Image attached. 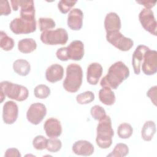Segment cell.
Masks as SVG:
<instances>
[{
	"instance_id": "cell-1",
	"label": "cell",
	"mask_w": 157,
	"mask_h": 157,
	"mask_svg": "<svg viewBox=\"0 0 157 157\" xmlns=\"http://www.w3.org/2000/svg\"><path fill=\"white\" fill-rule=\"evenodd\" d=\"M129 76V68L124 63L119 61L110 66L107 75L101 79L100 84L102 87L116 90Z\"/></svg>"
},
{
	"instance_id": "cell-2",
	"label": "cell",
	"mask_w": 157,
	"mask_h": 157,
	"mask_svg": "<svg viewBox=\"0 0 157 157\" xmlns=\"http://www.w3.org/2000/svg\"><path fill=\"white\" fill-rule=\"evenodd\" d=\"M96 142L101 148H108L112 144L114 131L112 127V120L109 115L99 120L97 126Z\"/></svg>"
},
{
	"instance_id": "cell-3",
	"label": "cell",
	"mask_w": 157,
	"mask_h": 157,
	"mask_svg": "<svg viewBox=\"0 0 157 157\" xmlns=\"http://www.w3.org/2000/svg\"><path fill=\"white\" fill-rule=\"evenodd\" d=\"M29 92L26 87L13 83L9 81H2L0 84L1 102L5 97L14 99L17 101H23L28 97Z\"/></svg>"
},
{
	"instance_id": "cell-4",
	"label": "cell",
	"mask_w": 157,
	"mask_h": 157,
	"mask_svg": "<svg viewBox=\"0 0 157 157\" xmlns=\"http://www.w3.org/2000/svg\"><path fill=\"white\" fill-rule=\"evenodd\" d=\"M82 78L83 71L81 66L76 63H71L67 66L66 77L63 86L67 91L75 93L82 83Z\"/></svg>"
},
{
	"instance_id": "cell-5",
	"label": "cell",
	"mask_w": 157,
	"mask_h": 157,
	"mask_svg": "<svg viewBox=\"0 0 157 157\" xmlns=\"http://www.w3.org/2000/svg\"><path fill=\"white\" fill-rule=\"evenodd\" d=\"M56 55L59 60L63 61L69 59L80 61L84 55V45L81 40H74L67 47L58 49Z\"/></svg>"
},
{
	"instance_id": "cell-6",
	"label": "cell",
	"mask_w": 157,
	"mask_h": 157,
	"mask_svg": "<svg viewBox=\"0 0 157 157\" xmlns=\"http://www.w3.org/2000/svg\"><path fill=\"white\" fill-rule=\"evenodd\" d=\"M40 39L46 45H64L67 41L68 34L65 29L59 28L42 32Z\"/></svg>"
},
{
	"instance_id": "cell-7",
	"label": "cell",
	"mask_w": 157,
	"mask_h": 157,
	"mask_svg": "<svg viewBox=\"0 0 157 157\" xmlns=\"http://www.w3.org/2000/svg\"><path fill=\"white\" fill-rule=\"evenodd\" d=\"M10 2L14 11L20 7V18L29 21L36 20L34 4L33 0H11Z\"/></svg>"
},
{
	"instance_id": "cell-8",
	"label": "cell",
	"mask_w": 157,
	"mask_h": 157,
	"mask_svg": "<svg viewBox=\"0 0 157 157\" xmlns=\"http://www.w3.org/2000/svg\"><path fill=\"white\" fill-rule=\"evenodd\" d=\"M107 40L121 51L129 50L134 45L133 40L124 36L119 31L107 33Z\"/></svg>"
},
{
	"instance_id": "cell-9",
	"label": "cell",
	"mask_w": 157,
	"mask_h": 157,
	"mask_svg": "<svg viewBox=\"0 0 157 157\" xmlns=\"http://www.w3.org/2000/svg\"><path fill=\"white\" fill-rule=\"evenodd\" d=\"M11 31L15 34H29L36 30V21H29L20 17L12 20L9 25Z\"/></svg>"
},
{
	"instance_id": "cell-10",
	"label": "cell",
	"mask_w": 157,
	"mask_h": 157,
	"mask_svg": "<svg viewBox=\"0 0 157 157\" xmlns=\"http://www.w3.org/2000/svg\"><path fill=\"white\" fill-rule=\"evenodd\" d=\"M47 114V108L40 102L32 104L26 112V118L31 124L37 125L44 118Z\"/></svg>"
},
{
	"instance_id": "cell-11",
	"label": "cell",
	"mask_w": 157,
	"mask_h": 157,
	"mask_svg": "<svg viewBox=\"0 0 157 157\" xmlns=\"http://www.w3.org/2000/svg\"><path fill=\"white\" fill-rule=\"evenodd\" d=\"M139 19L145 30L156 36V21L153 12L151 9H143L139 13Z\"/></svg>"
},
{
	"instance_id": "cell-12",
	"label": "cell",
	"mask_w": 157,
	"mask_h": 157,
	"mask_svg": "<svg viewBox=\"0 0 157 157\" xmlns=\"http://www.w3.org/2000/svg\"><path fill=\"white\" fill-rule=\"evenodd\" d=\"M143 72L147 75L155 74L157 72V52L148 50L144 55L141 64Z\"/></svg>"
},
{
	"instance_id": "cell-13",
	"label": "cell",
	"mask_w": 157,
	"mask_h": 157,
	"mask_svg": "<svg viewBox=\"0 0 157 157\" xmlns=\"http://www.w3.org/2000/svg\"><path fill=\"white\" fill-rule=\"evenodd\" d=\"M18 114V107L15 102L9 101L4 103L2 109V120L6 124H12L15 123Z\"/></svg>"
},
{
	"instance_id": "cell-14",
	"label": "cell",
	"mask_w": 157,
	"mask_h": 157,
	"mask_svg": "<svg viewBox=\"0 0 157 157\" xmlns=\"http://www.w3.org/2000/svg\"><path fill=\"white\" fill-rule=\"evenodd\" d=\"M83 13L81 9L74 8L69 13L67 16V26L74 31H77L82 28L83 25Z\"/></svg>"
},
{
	"instance_id": "cell-15",
	"label": "cell",
	"mask_w": 157,
	"mask_h": 157,
	"mask_svg": "<svg viewBox=\"0 0 157 157\" xmlns=\"http://www.w3.org/2000/svg\"><path fill=\"white\" fill-rule=\"evenodd\" d=\"M44 129L48 137H57L62 133L61 123L55 118L47 119L44 123Z\"/></svg>"
},
{
	"instance_id": "cell-16",
	"label": "cell",
	"mask_w": 157,
	"mask_h": 157,
	"mask_svg": "<svg viewBox=\"0 0 157 157\" xmlns=\"http://www.w3.org/2000/svg\"><path fill=\"white\" fill-rule=\"evenodd\" d=\"M149 49L150 48L147 46L144 45H139L136 48L132 58V65L136 74L139 75L140 74L141 64L144 59V55Z\"/></svg>"
},
{
	"instance_id": "cell-17",
	"label": "cell",
	"mask_w": 157,
	"mask_h": 157,
	"mask_svg": "<svg viewBox=\"0 0 157 157\" xmlns=\"http://www.w3.org/2000/svg\"><path fill=\"white\" fill-rule=\"evenodd\" d=\"M102 67L98 63H91L87 68L86 80L88 83L93 85H96L102 74Z\"/></svg>"
},
{
	"instance_id": "cell-18",
	"label": "cell",
	"mask_w": 157,
	"mask_h": 157,
	"mask_svg": "<svg viewBox=\"0 0 157 157\" xmlns=\"http://www.w3.org/2000/svg\"><path fill=\"white\" fill-rule=\"evenodd\" d=\"M73 152L81 156H90L94 152V146L87 140H80L76 141L72 147Z\"/></svg>"
},
{
	"instance_id": "cell-19",
	"label": "cell",
	"mask_w": 157,
	"mask_h": 157,
	"mask_svg": "<svg viewBox=\"0 0 157 157\" xmlns=\"http://www.w3.org/2000/svg\"><path fill=\"white\" fill-rule=\"evenodd\" d=\"M121 24L120 17L115 12H109L105 17L104 27L106 33L119 31Z\"/></svg>"
},
{
	"instance_id": "cell-20",
	"label": "cell",
	"mask_w": 157,
	"mask_h": 157,
	"mask_svg": "<svg viewBox=\"0 0 157 157\" xmlns=\"http://www.w3.org/2000/svg\"><path fill=\"white\" fill-rule=\"evenodd\" d=\"M64 75V69L58 64H54L47 69L45 77L47 81L54 83L62 80Z\"/></svg>"
},
{
	"instance_id": "cell-21",
	"label": "cell",
	"mask_w": 157,
	"mask_h": 157,
	"mask_svg": "<svg viewBox=\"0 0 157 157\" xmlns=\"http://www.w3.org/2000/svg\"><path fill=\"white\" fill-rule=\"evenodd\" d=\"M99 98L101 102L107 105H112L115 102L114 92L109 87H102L99 91Z\"/></svg>"
},
{
	"instance_id": "cell-22",
	"label": "cell",
	"mask_w": 157,
	"mask_h": 157,
	"mask_svg": "<svg viewBox=\"0 0 157 157\" xmlns=\"http://www.w3.org/2000/svg\"><path fill=\"white\" fill-rule=\"evenodd\" d=\"M13 69L17 74L21 76H26L30 72L31 66L27 60L19 59L13 62Z\"/></svg>"
},
{
	"instance_id": "cell-23",
	"label": "cell",
	"mask_w": 157,
	"mask_h": 157,
	"mask_svg": "<svg viewBox=\"0 0 157 157\" xmlns=\"http://www.w3.org/2000/svg\"><path fill=\"white\" fill-rule=\"evenodd\" d=\"M36 42L32 38H25L18 41V48L23 53H29L36 50Z\"/></svg>"
},
{
	"instance_id": "cell-24",
	"label": "cell",
	"mask_w": 157,
	"mask_h": 157,
	"mask_svg": "<svg viewBox=\"0 0 157 157\" xmlns=\"http://www.w3.org/2000/svg\"><path fill=\"white\" fill-rule=\"evenodd\" d=\"M156 132V124L153 121H147L144 123L142 131L141 136L145 141H150Z\"/></svg>"
},
{
	"instance_id": "cell-25",
	"label": "cell",
	"mask_w": 157,
	"mask_h": 157,
	"mask_svg": "<svg viewBox=\"0 0 157 157\" xmlns=\"http://www.w3.org/2000/svg\"><path fill=\"white\" fill-rule=\"evenodd\" d=\"M14 40L9 37L4 31H1L0 35V47L5 51L11 50L14 47Z\"/></svg>"
},
{
	"instance_id": "cell-26",
	"label": "cell",
	"mask_w": 157,
	"mask_h": 157,
	"mask_svg": "<svg viewBox=\"0 0 157 157\" xmlns=\"http://www.w3.org/2000/svg\"><path fill=\"white\" fill-rule=\"evenodd\" d=\"M133 132V128L131 124L123 123L119 125L117 129V134L121 139L129 138Z\"/></svg>"
},
{
	"instance_id": "cell-27",
	"label": "cell",
	"mask_w": 157,
	"mask_h": 157,
	"mask_svg": "<svg viewBox=\"0 0 157 157\" xmlns=\"http://www.w3.org/2000/svg\"><path fill=\"white\" fill-rule=\"evenodd\" d=\"M129 153V148L127 145L123 143L117 144L113 151L107 156H118V157H123L126 156Z\"/></svg>"
},
{
	"instance_id": "cell-28",
	"label": "cell",
	"mask_w": 157,
	"mask_h": 157,
	"mask_svg": "<svg viewBox=\"0 0 157 157\" xmlns=\"http://www.w3.org/2000/svg\"><path fill=\"white\" fill-rule=\"evenodd\" d=\"M34 96L39 99H45L50 94V89L44 84L37 85L34 90Z\"/></svg>"
},
{
	"instance_id": "cell-29",
	"label": "cell",
	"mask_w": 157,
	"mask_h": 157,
	"mask_svg": "<svg viewBox=\"0 0 157 157\" xmlns=\"http://www.w3.org/2000/svg\"><path fill=\"white\" fill-rule=\"evenodd\" d=\"M39 29L42 32L47 31L48 29H50L54 28L56 26V23L55 21L51 18L47 17H41L38 20Z\"/></svg>"
},
{
	"instance_id": "cell-30",
	"label": "cell",
	"mask_w": 157,
	"mask_h": 157,
	"mask_svg": "<svg viewBox=\"0 0 157 157\" xmlns=\"http://www.w3.org/2000/svg\"><path fill=\"white\" fill-rule=\"evenodd\" d=\"M94 99V94L92 91H86L78 94L76 97L77 102L80 104H87Z\"/></svg>"
},
{
	"instance_id": "cell-31",
	"label": "cell",
	"mask_w": 157,
	"mask_h": 157,
	"mask_svg": "<svg viewBox=\"0 0 157 157\" xmlns=\"http://www.w3.org/2000/svg\"><path fill=\"white\" fill-rule=\"evenodd\" d=\"M62 146L61 141L56 137H50L47 139V150L52 153H56L58 151Z\"/></svg>"
},
{
	"instance_id": "cell-32",
	"label": "cell",
	"mask_w": 157,
	"mask_h": 157,
	"mask_svg": "<svg viewBox=\"0 0 157 157\" xmlns=\"http://www.w3.org/2000/svg\"><path fill=\"white\" fill-rule=\"evenodd\" d=\"M90 113L94 120L99 121L106 116L104 109L99 105L93 106L90 110Z\"/></svg>"
},
{
	"instance_id": "cell-33",
	"label": "cell",
	"mask_w": 157,
	"mask_h": 157,
	"mask_svg": "<svg viewBox=\"0 0 157 157\" xmlns=\"http://www.w3.org/2000/svg\"><path fill=\"white\" fill-rule=\"evenodd\" d=\"M47 139L42 135L35 137L33 140V145L34 148L37 150H42L47 147Z\"/></svg>"
},
{
	"instance_id": "cell-34",
	"label": "cell",
	"mask_w": 157,
	"mask_h": 157,
	"mask_svg": "<svg viewBox=\"0 0 157 157\" xmlns=\"http://www.w3.org/2000/svg\"><path fill=\"white\" fill-rule=\"evenodd\" d=\"M76 2L77 1L61 0L59 1L58 4V8L62 13H66L71 9Z\"/></svg>"
},
{
	"instance_id": "cell-35",
	"label": "cell",
	"mask_w": 157,
	"mask_h": 157,
	"mask_svg": "<svg viewBox=\"0 0 157 157\" xmlns=\"http://www.w3.org/2000/svg\"><path fill=\"white\" fill-rule=\"evenodd\" d=\"M11 13V9L9 2L7 0L0 1V15H8Z\"/></svg>"
},
{
	"instance_id": "cell-36",
	"label": "cell",
	"mask_w": 157,
	"mask_h": 157,
	"mask_svg": "<svg viewBox=\"0 0 157 157\" xmlns=\"http://www.w3.org/2000/svg\"><path fill=\"white\" fill-rule=\"evenodd\" d=\"M156 92H157V86H154L151 87L147 92V96L150 98L152 102L155 105H156Z\"/></svg>"
},
{
	"instance_id": "cell-37",
	"label": "cell",
	"mask_w": 157,
	"mask_h": 157,
	"mask_svg": "<svg viewBox=\"0 0 157 157\" xmlns=\"http://www.w3.org/2000/svg\"><path fill=\"white\" fill-rule=\"evenodd\" d=\"M4 156L6 157H20L21 155L18 149L15 148H10L7 149Z\"/></svg>"
},
{
	"instance_id": "cell-38",
	"label": "cell",
	"mask_w": 157,
	"mask_h": 157,
	"mask_svg": "<svg viewBox=\"0 0 157 157\" xmlns=\"http://www.w3.org/2000/svg\"><path fill=\"white\" fill-rule=\"evenodd\" d=\"M136 2L140 4L143 5L146 7V9H150L151 7H153L156 2V1H136Z\"/></svg>"
}]
</instances>
